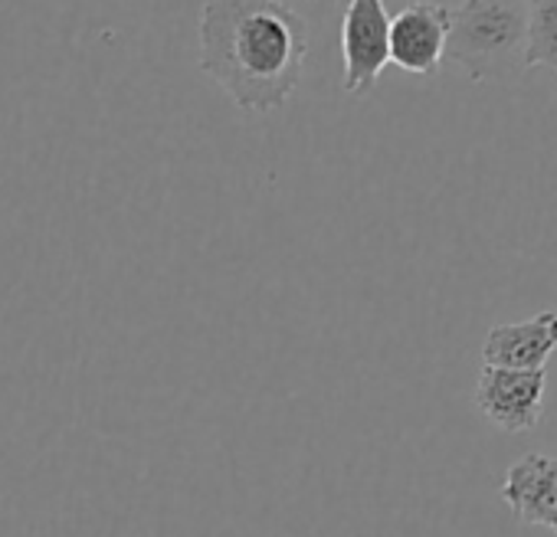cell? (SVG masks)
<instances>
[{
    "label": "cell",
    "instance_id": "cell-3",
    "mask_svg": "<svg viewBox=\"0 0 557 537\" xmlns=\"http://www.w3.org/2000/svg\"><path fill=\"white\" fill-rule=\"evenodd\" d=\"M345 92L368 96L391 63V14L384 0H348L342 21Z\"/></svg>",
    "mask_w": 557,
    "mask_h": 537
},
{
    "label": "cell",
    "instance_id": "cell-7",
    "mask_svg": "<svg viewBox=\"0 0 557 537\" xmlns=\"http://www.w3.org/2000/svg\"><path fill=\"white\" fill-rule=\"evenodd\" d=\"M557 348V312H541L528 322L498 325L482 345V364L502 371H544Z\"/></svg>",
    "mask_w": 557,
    "mask_h": 537
},
{
    "label": "cell",
    "instance_id": "cell-2",
    "mask_svg": "<svg viewBox=\"0 0 557 537\" xmlns=\"http://www.w3.org/2000/svg\"><path fill=\"white\" fill-rule=\"evenodd\" d=\"M446 60L472 83H502L528 70V0H462L449 11Z\"/></svg>",
    "mask_w": 557,
    "mask_h": 537
},
{
    "label": "cell",
    "instance_id": "cell-8",
    "mask_svg": "<svg viewBox=\"0 0 557 537\" xmlns=\"http://www.w3.org/2000/svg\"><path fill=\"white\" fill-rule=\"evenodd\" d=\"M557 76V0H528V70Z\"/></svg>",
    "mask_w": 557,
    "mask_h": 537
},
{
    "label": "cell",
    "instance_id": "cell-5",
    "mask_svg": "<svg viewBox=\"0 0 557 537\" xmlns=\"http://www.w3.org/2000/svg\"><path fill=\"white\" fill-rule=\"evenodd\" d=\"M449 8L436 0H413L391 17V63L410 76H436L446 60Z\"/></svg>",
    "mask_w": 557,
    "mask_h": 537
},
{
    "label": "cell",
    "instance_id": "cell-1",
    "mask_svg": "<svg viewBox=\"0 0 557 537\" xmlns=\"http://www.w3.org/2000/svg\"><path fill=\"white\" fill-rule=\"evenodd\" d=\"M200 73L243 112H275L302 83L309 27L286 0H203Z\"/></svg>",
    "mask_w": 557,
    "mask_h": 537
},
{
    "label": "cell",
    "instance_id": "cell-6",
    "mask_svg": "<svg viewBox=\"0 0 557 537\" xmlns=\"http://www.w3.org/2000/svg\"><path fill=\"white\" fill-rule=\"evenodd\" d=\"M502 498L518 521L557 530V455L528 452L511 462L502 482Z\"/></svg>",
    "mask_w": 557,
    "mask_h": 537
},
{
    "label": "cell",
    "instance_id": "cell-4",
    "mask_svg": "<svg viewBox=\"0 0 557 537\" xmlns=\"http://www.w3.org/2000/svg\"><path fill=\"white\" fill-rule=\"evenodd\" d=\"M544 371L485 367L475 384V410L502 433H531L544 413Z\"/></svg>",
    "mask_w": 557,
    "mask_h": 537
}]
</instances>
